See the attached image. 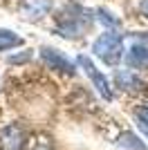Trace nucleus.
<instances>
[{
	"mask_svg": "<svg viewBox=\"0 0 148 150\" xmlns=\"http://www.w3.org/2000/svg\"><path fill=\"white\" fill-rule=\"evenodd\" d=\"M92 52H94V56L101 63H105V65H110V67L119 65V61H121V56H123L121 34H117V31H103V34L94 40Z\"/></svg>",
	"mask_w": 148,
	"mask_h": 150,
	"instance_id": "f257e3e1",
	"label": "nucleus"
},
{
	"mask_svg": "<svg viewBox=\"0 0 148 150\" xmlns=\"http://www.w3.org/2000/svg\"><path fill=\"white\" fill-rule=\"evenodd\" d=\"M88 27H90V16H85V11L79 7H72V9L68 7L56 18V31L63 38H79Z\"/></svg>",
	"mask_w": 148,
	"mask_h": 150,
	"instance_id": "f03ea898",
	"label": "nucleus"
},
{
	"mask_svg": "<svg viewBox=\"0 0 148 150\" xmlns=\"http://www.w3.org/2000/svg\"><path fill=\"white\" fill-rule=\"evenodd\" d=\"M76 65H79V67L88 74V79L92 81V85L97 88V92L101 94L105 101H112L110 83H108V79H105L103 72H99V69H97V65L92 63V58L88 56V54H79V56H76Z\"/></svg>",
	"mask_w": 148,
	"mask_h": 150,
	"instance_id": "7ed1b4c3",
	"label": "nucleus"
},
{
	"mask_svg": "<svg viewBox=\"0 0 148 150\" xmlns=\"http://www.w3.org/2000/svg\"><path fill=\"white\" fill-rule=\"evenodd\" d=\"M126 65L130 69H148V38H135L126 52Z\"/></svg>",
	"mask_w": 148,
	"mask_h": 150,
	"instance_id": "20e7f679",
	"label": "nucleus"
},
{
	"mask_svg": "<svg viewBox=\"0 0 148 150\" xmlns=\"http://www.w3.org/2000/svg\"><path fill=\"white\" fill-rule=\"evenodd\" d=\"M41 58L49 69H56V72H63V74H70V76L74 74V63L54 47H41Z\"/></svg>",
	"mask_w": 148,
	"mask_h": 150,
	"instance_id": "39448f33",
	"label": "nucleus"
},
{
	"mask_svg": "<svg viewBox=\"0 0 148 150\" xmlns=\"http://www.w3.org/2000/svg\"><path fill=\"white\" fill-rule=\"evenodd\" d=\"M52 11V0H23L20 2V16L25 20H43Z\"/></svg>",
	"mask_w": 148,
	"mask_h": 150,
	"instance_id": "423d86ee",
	"label": "nucleus"
},
{
	"mask_svg": "<svg viewBox=\"0 0 148 150\" xmlns=\"http://www.w3.org/2000/svg\"><path fill=\"white\" fill-rule=\"evenodd\" d=\"M0 148L2 150H23L25 134L18 125H7L0 130Z\"/></svg>",
	"mask_w": 148,
	"mask_h": 150,
	"instance_id": "0eeeda50",
	"label": "nucleus"
},
{
	"mask_svg": "<svg viewBox=\"0 0 148 150\" xmlns=\"http://www.w3.org/2000/svg\"><path fill=\"white\" fill-rule=\"evenodd\" d=\"M115 83H117V88L126 90V92L142 90V79L135 72H130V69H117L115 72Z\"/></svg>",
	"mask_w": 148,
	"mask_h": 150,
	"instance_id": "6e6552de",
	"label": "nucleus"
},
{
	"mask_svg": "<svg viewBox=\"0 0 148 150\" xmlns=\"http://www.w3.org/2000/svg\"><path fill=\"white\" fill-rule=\"evenodd\" d=\"M23 45V38L16 36L11 29H0V52L5 50H14V47H18Z\"/></svg>",
	"mask_w": 148,
	"mask_h": 150,
	"instance_id": "1a4fd4ad",
	"label": "nucleus"
},
{
	"mask_svg": "<svg viewBox=\"0 0 148 150\" xmlns=\"http://www.w3.org/2000/svg\"><path fill=\"white\" fill-rule=\"evenodd\" d=\"M119 146L123 150H146V144L137 134H132V132H123L121 137H119Z\"/></svg>",
	"mask_w": 148,
	"mask_h": 150,
	"instance_id": "9d476101",
	"label": "nucleus"
},
{
	"mask_svg": "<svg viewBox=\"0 0 148 150\" xmlns=\"http://www.w3.org/2000/svg\"><path fill=\"white\" fill-rule=\"evenodd\" d=\"M135 121H137V125H139V130L148 137V103L146 105H139L135 110Z\"/></svg>",
	"mask_w": 148,
	"mask_h": 150,
	"instance_id": "9b49d317",
	"label": "nucleus"
},
{
	"mask_svg": "<svg viewBox=\"0 0 148 150\" xmlns=\"http://www.w3.org/2000/svg\"><path fill=\"white\" fill-rule=\"evenodd\" d=\"M112 13H108V11H103V9H99V20L103 23V25H110V27H117L119 25V18H110Z\"/></svg>",
	"mask_w": 148,
	"mask_h": 150,
	"instance_id": "f8f14e48",
	"label": "nucleus"
},
{
	"mask_svg": "<svg viewBox=\"0 0 148 150\" xmlns=\"http://www.w3.org/2000/svg\"><path fill=\"white\" fill-rule=\"evenodd\" d=\"M29 58H31V52L25 50L23 54H18V56H16V54H14V56H9V63H11V65H18V63H25V61H29Z\"/></svg>",
	"mask_w": 148,
	"mask_h": 150,
	"instance_id": "ddd939ff",
	"label": "nucleus"
},
{
	"mask_svg": "<svg viewBox=\"0 0 148 150\" xmlns=\"http://www.w3.org/2000/svg\"><path fill=\"white\" fill-rule=\"evenodd\" d=\"M34 150H54V148L49 146V141H47V139H41V141H38V144L34 146Z\"/></svg>",
	"mask_w": 148,
	"mask_h": 150,
	"instance_id": "4468645a",
	"label": "nucleus"
},
{
	"mask_svg": "<svg viewBox=\"0 0 148 150\" xmlns=\"http://www.w3.org/2000/svg\"><path fill=\"white\" fill-rule=\"evenodd\" d=\"M139 11H142V16L148 20V0H142V5H139Z\"/></svg>",
	"mask_w": 148,
	"mask_h": 150,
	"instance_id": "2eb2a0df",
	"label": "nucleus"
}]
</instances>
